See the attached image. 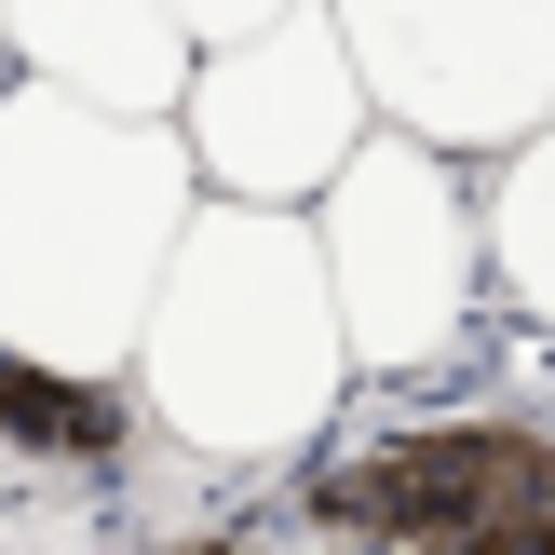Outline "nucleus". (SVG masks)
I'll list each match as a JSON object with an SVG mask.
<instances>
[{
	"label": "nucleus",
	"instance_id": "3",
	"mask_svg": "<svg viewBox=\"0 0 555 555\" xmlns=\"http://www.w3.org/2000/svg\"><path fill=\"white\" fill-rule=\"evenodd\" d=\"M312 258H325V312H339L352 379H434L461 366L488 298V244H475V190L461 163H434L421 135H379L325 177L312 204Z\"/></svg>",
	"mask_w": 555,
	"mask_h": 555
},
{
	"label": "nucleus",
	"instance_id": "7",
	"mask_svg": "<svg viewBox=\"0 0 555 555\" xmlns=\"http://www.w3.org/2000/svg\"><path fill=\"white\" fill-rule=\"evenodd\" d=\"M0 68L108 108V122H177L190 41L163 0H0Z\"/></svg>",
	"mask_w": 555,
	"mask_h": 555
},
{
	"label": "nucleus",
	"instance_id": "11",
	"mask_svg": "<svg viewBox=\"0 0 555 555\" xmlns=\"http://www.w3.org/2000/svg\"><path fill=\"white\" fill-rule=\"evenodd\" d=\"M150 555H271L258 529H177V542H150Z\"/></svg>",
	"mask_w": 555,
	"mask_h": 555
},
{
	"label": "nucleus",
	"instance_id": "4",
	"mask_svg": "<svg viewBox=\"0 0 555 555\" xmlns=\"http://www.w3.org/2000/svg\"><path fill=\"white\" fill-rule=\"evenodd\" d=\"M298 502L339 555L475 542V529H515V515H555V421H529V406H406V421L325 434L298 461Z\"/></svg>",
	"mask_w": 555,
	"mask_h": 555
},
{
	"label": "nucleus",
	"instance_id": "6",
	"mask_svg": "<svg viewBox=\"0 0 555 555\" xmlns=\"http://www.w3.org/2000/svg\"><path fill=\"white\" fill-rule=\"evenodd\" d=\"M177 150L204 204H271V217H312L325 177L366 150V81H352L325 0H298L285 27L231 54H190V95H177Z\"/></svg>",
	"mask_w": 555,
	"mask_h": 555
},
{
	"label": "nucleus",
	"instance_id": "1",
	"mask_svg": "<svg viewBox=\"0 0 555 555\" xmlns=\"http://www.w3.org/2000/svg\"><path fill=\"white\" fill-rule=\"evenodd\" d=\"M122 393H135V434H163L177 461H217V475L312 461L352 406V352H339V312H325L312 217L190 204L177 258L150 285V325L122 352Z\"/></svg>",
	"mask_w": 555,
	"mask_h": 555
},
{
	"label": "nucleus",
	"instance_id": "8",
	"mask_svg": "<svg viewBox=\"0 0 555 555\" xmlns=\"http://www.w3.org/2000/svg\"><path fill=\"white\" fill-rule=\"evenodd\" d=\"M0 461L14 475H122L135 461V393L0 352Z\"/></svg>",
	"mask_w": 555,
	"mask_h": 555
},
{
	"label": "nucleus",
	"instance_id": "10",
	"mask_svg": "<svg viewBox=\"0 0 555 555\" xmlns=\"http://www.w3.org/2000/svg\"><path fill=\"white\" fill-rule=\"evenodd\" d=\"M163 14H177L190 54H231V41H258V27H285L298 0H163Z\"/></svg>",
	"mask_w": 555,
	"mask_h": 555
},
{
	"label": "nucleus",
	"instance_id": "5",
	"mask_svg": "<svg viewBox=\"0 0 555 555\" xmlns=\"http://www.w3.org/2000/svg\"><path fill=\"white\" fill-rule=\"evenodd\" d=\"M379 135H421L434 163H502L555 122V0H325Z\"/></svg>",
	"mask_w": 555,
	"mask_h": 555
},
{
	"label": "nucleus",
	"instance_id": "2",
	"mask_svg": "<svg viewBox=\"0 0 555 555\" xmlns=\"http://www.w3.org/2000/svg\"><path fill=\"white\" fill-rule=\"evenodd\" d=\"M190 204L204 190L177 122H108L54 81H0V352L122 379Z\"/></svg>",
	"mask_w": 555,
	"mask_h": 555
},
{
	"label": "nucleus",
	"instance_id": "9",
	"mask_svg": "<svg viewBox=\"0 0 555 555\" xmlns=\"http://www.w3.org/2000/svg\"><path fill=\"white\" fill-rule=\"evenodd\" d=\"M475 244H488V285L555 339V122L502 150V177H488V204H475Z\"/></svg>",
	"mask_w": 555,
	"mask_h": 555
},
{
	"label": "nucleus",
	"instance_id": "12",
	"mask_svg": "<svg viewBox=\"0 0 555 555\" xmlns=\"http://www.w3.org/2000/svg\"><path fill=\"white\" fill-rule=\"evenodd\" d=\"M0 81H14V68H0Z\"/></svg>",
	"mask_w": 555,
	"mask_h": 555
}]
</instances>
